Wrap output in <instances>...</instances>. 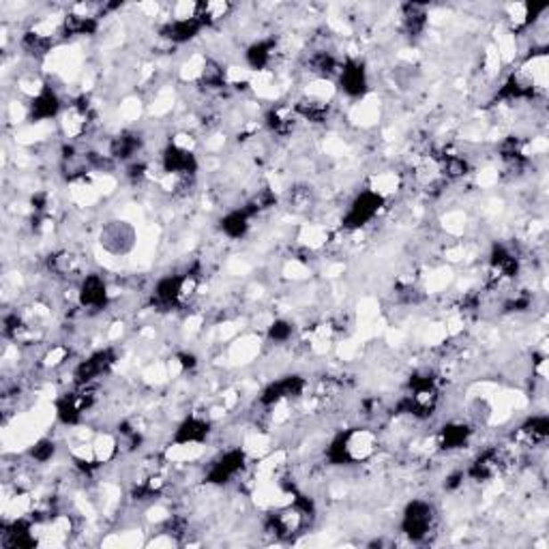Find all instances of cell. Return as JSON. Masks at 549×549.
Masks as SVG:
<instances>
[{
	"instance_id": "6da1fadb",
	"label": "cell",
	"mask_w": 549,
	"mask_h": 549,
	"mask_svg": "<svg viewBox=\"0 0 549 549\" xmlns=\"http://www.w3.org/2000/svg\"><path fill=\"white\" fill-rule=\"evenodd\" d=\"M378 436L367 427H352L341 430L331 438L324 457L331 466H355L367 462L378 451Z\"/></svg>"
},
{
	"instance_id": "7a4b0ae2",
	"label": "cell",
	"mask_w": 549,
	"mask_h": 549,
	"mask_svg": "<svg viewBox=\"0 0 549 549\" xmlns=\"http://www.w3.org/2000/svg\"><path fill=\"white\" fill-rule=\"evenodd\" d=\"M160 168L163 176H172L176 181L193 183L200 170V160L195 155V140L189 134H176L163 146L160 155Z\"/></svg>"
},
{
	"instance_id": "3957f363",
	"label": "cell",
	"mask_w": 549,
	"mask_h": 549,
	"mask_svg": "<svg viewBox=\"0 0 549 549\" xmlns=\"http://www.w3.org/2000/svg\"><path fill=\"white\" fill-rule=\"evenodd\" d=\"M438 511L430 500L414 498L401 511L399 530L412 543H427L431 535H436Z\"/></svg>"
},
{
	"instance_id": "277c9868",
	"label": "cell",
	"mask_w": 549,
	"mask_h": 549,
	"mask_svg": "<svg viewBox=\"0 0 549 549\" xmlns=\"http://www.w3.org/2000/svg\"><path fill=\"white\" fill-rule=\"evenodd\" d=\"M387 206V198L382 193H378L376 189L367 187L363 192H358L355 198L348 202L346 213L341 217V228L346 232H361L365 230L373 219L382 213V209Z\"/></svg>"
},
{
	"instance_id": "5b68a950",
	"label": "cell",
	"mask_w": 549,
	"mask_h": 549,
	"mask_svg": "<svg viewBox=\"0 0 549 549\" xmlns=\"http://www.w3.org/2000/svg\"><path fill=\"white\" fill-rule=\"evenodd\" d=\"M97 389L94 384L88 387H76L73 390H67L61 397L54 401V414L56 421L62 427H78L86 419V412L94 408L97 404Z\"/></svg>"
},
{
	"instance_id": "8992f818",
	"label": "cell",
	"mask_w": 549,
	"mask_h": 549,
	"mask_svg": "<svg viewBox=\"0 0 549 549\" xmlns=\"http://www.w3.org/2000/svg\"><path fill=\"white\" fill-rule=\"evenodd\" d=\"M247 463H250L247 448H225V451H221L217 457L209 462V468L204 470V483L213 485V488H225V485L234 483L245 472Z\"/></svg>"
},
{
	"instance_id": "52a82bcc",
	"label": "cell",
	"mask_w": 549,
	"mask_h": 549,
	"mask_svg": "<svg viewBox=\"0 0 549 549\" xmlns=\"http://www.w3.org/2000/svg\"><path fill=\"white\" fill-rule=\"evenodd\" d=\"M97 242L108 256L127 258L137 247V228L127 219H110L99 230Z\"/></svg>"
},
{
	"instance_id": "ba28073f",
	"label": "cell",
	"mask_w": 549,
	"mask_h": 549,
	"mask_svg": "<svg viewBox=\"0 0 549 549\" xmlns=\"http://www.w3.org/2000/svg\"><path fill=\"white\" fill-rule=\"evenodd\" d=\"M116 350L112 346L99 348L88 355L86 358H82L78 363L76 369H73L71 378L76 387H88V384H97L103 376H108L112 372V367L116 365Z\"/></svg>"
},
{
	"instance_id": "9c48e42d",
	"label": "cell",
	"mask_w": 549,
	"mask_h": 549,
	"mask_svg": "<svg viewBox=\"0 0 549 549\" xmlns=\"http://www.w3.org/2000/svg\"><path fill=\"white\" fill-rule=\"evenodd\" d=\"M305 390H307V380L303 376H297V373H290V376L268 382L266 387L262 389L258 404H260L262 408H277V406L282 404L300 399L305 395Z\"/></svg>"
},
{
	"instance_id": "30bf717a",
	"label": "cell",
	"mask_w": 549,
	"mask_h": 549,
	"mask_svg": "<svg viewBox=\"0 0 549 549\" xmlns=\"http://www.w3.org/2000/svg\"><path fill=\"white\" fill-rule=\"evenodd\" d=\"M335 88L341 94H346L348 99H365V94L369 93V71L365 61L356 56L343 58Z\"/></svg>"
},
{
	"instance_id": "8fae6325",
	"label": "cell",
	"mask_w": 549,
	"mask_h": 549,
	"mask_svg": "<svg viewBox=\"0 0 549 549\" xmlns=\"http://www.w3.org/2000/svg\"><path fill=\"white\" fill-rule=\"evenodd\" d=\"M62 112H65V105H62L61 93L50 82H45L44 88L26 103V119L30 123H45V120L58 119Z\"/></svg>"
},
{
	"instance_id": "7c38bea8",
	"label": "cell",
	"mask_w": 549,
	"mask_h": 549,
	"mask_svg": "<svg viewBox=\"0 0 549 549\" xmlns=\"http://www.w3.org/2000/svg\"><path fill=\"white\" fill-rule=\"evenodd\" d=\"M210 431H213V419L210 416L187 414L181 423L174 427L172 445L202 448L209 442Z\"/></svg>"
},
{
	"instance_id": "4fadbf2b",
	"label": "cell",
	"mask_w": 549,
	"mask_h": 549,
	"mask_svg": "<svg viewBox=\"0 0 549 549\" xmlns=\"http://www.w3.org/2000/svg\"><path fill=\"white\" fill-rule=\"evenodd\" d=\"M78 305L86 311H103L110 305V286L103 274L86 273L76 292Z\"/></svg>"
},
{
	"instance_id": "5bb4252c",
	"label": "cell",
	"mask_w": 549,
	"mask_h": 549,
	"mask_svg": "<svg viewBox=\"0 0 549 549\" xmlns=\"http://www.w3.org/2000/svg\"><path fill=\"white\" fill-rule=\"evenodd\" d=\"M184 283H187V273L163 274L152 288V305L160 309H172L184 303Z\"/></svg>"
},
{
	"instance_id": "9a60e30c",
	"label": "cell",
	"mask_w": 549,
	"mask_h": 549,
	"mask_svg": "<svg viewBox=\"0 0 549 549\" xmlns=\"http://www.w3.org/2000/svg\"><path fill=\"white\" fill-rule=\"evenodd\" d=\"M204 30V24L198 18H168L161 24L160 35L172 45H184L193 41Z\"/></svg>"
},
{
	"instance_id": "2e32d148",
	"label": "cell",
	"mask_w": 549,
	"mask_h": 549,
	"mask_svg": "<svg viewBox=\"0 0 549 549\" xmlns=\"http://www.w3.org/2000/svg\"><path fill=\"white\" fill-rule=\"evenodd\" d=\"M474 436V425H470L468 421H448L438 430L436 445L440 451L453 453L459 448L468 447L470 440Z\"/></svg>"
},
{
	"instance_id": "e0dca14e",
	"label": "cell",
	"mask_w": 549,
	"mask_h": 549,
	"mask_svg": "<svg viewBox=\"0 0 549 549\" xmlns=\"http://www.w3.org/2000/svg\"><path fill=\"white\" fill-rule=\"evenodd\" d=\"M279 41L274 37L266 39H258L245 47V65L253 73H264L271 69L274 58L279 54Z\"/></svg>"
},
{
	"instance_id": "ac0fdd59",
	"label": "cell",
	"mask_w": 549,
	"mask_h": 549,
	"mask_svg": "<svg viewBox=\"0 0 549 549\" xmlns=\"http://www.w3.org/2000/svg\"><path fill=\"white\" fill-rule=\"evenodd\" d=\"M253 217H256V215H253L247 206L230 209L228 213L219 219V232L228 241H242L247 234H250Z\"/></svg>"
},
{
	"instance_id": "d6986e66",
	"label": "cell",
	"mask_w": 549,
	"mask_h": 549,
	"mask_svg": "<svg viewBox=\"0 0 549 549\" xmlns=\"http://www.w3.org/2000/svg\"><path fill=\"white\" fill-rule=\"evenodd\" d=\"M142 144H144V137L134 129H125L110 140L108 155L112 157L114 161H134L137 152L142 151Z\"/></svg>"
},
{
	"instance_id": "ffe728a7",
	"label": "cell",
	"mask_w": 549,
	"mask_h": 549,
	"mask_svg": "<svg viewBox=\"0 0 549 549\" xmlns=\"http://www.w3.org/2000/svg\"><path fill=\"white\" fill-rule=\"evenodd\" d=\"M401 29L408 37H421L427 29L425 4H404L401 7Z\"/></svg>"
},
{
	"instance_id": "44dd1931",
	"label": "cell",
	"mask_w": 549,
	"mask_h": 549,
	"mask_svg": "<svg viewBox=\"0 0 549 549\" xmlns=\"http://www.w3.org/2000/svg\"><path fill=\"white\" fill-rule=\"evenodd\" d=\"M520 438H524L528 445L538 447L549 438V416L532 414L520 425Z\"/></svg>"
},
{
	"instance_id": "7402d4cb",
	"label": "cell",
	"mask_w": 549,
	"mask_h": 549,
	"mask_svg": "<svg viewBox=\"0 0 549 549\" xmlns=\"http://www.w3.org/2000/svg\"><path fill=\"white\" fill-rule=\"evenodd\" d=\"M230 3H198L195 18L204 24V29H209V26L219 24L230 13Z\"/></svg>"
},
{
	"instance_id": "603a6c76",
	"label": "cell",
	"mask_w": 549,
	"mask_h": 549,
	"mask_svg": "<svg viewBox=\"0 0 549 549\" xmlns=\"http://www.w3.org/2000/svg\"><path fill=\"white\" fill-rule=\"evenodd\" d=\"M58 451V445L56 440H52V438H39V440H35L33 445L29 447V451H26V455L30 457V462L39 463V466H44V463L52 462Z\"/></svg>"
},
{
	"instance_id": "cb8c5ba5",
	"label": "cell",
	"mask_w": 549,
	"mask_h": 549,
	"mask_svg": "<svg viewBox=\"0 0 549 549\" xmlns=\"http://www.w3.org/2000/svg\"><path fill=\"white\" fill-rule=\"evenodd\" d=\"M494 416L492 401L485 397H474L468 404V423L470 425H488Z\"/></svg>"
},
{
	"instance_id": "d4e9b609",
	"label": "cell",
	"mask_w": 549,
	"mask_h": 549,
	"mask_svg": "<svg viewBox=\"0 0 549 549\" xmlns=\"http://www.w3.org/2000/svg\"><path fill=\"white\" fill-rule=\"evenodd\" d=\"M294 337V324L286 318H274L271 324L266 326V340L274 343V346H283Z\"/></svg>"
},
{
	"instance_id": "484cf974",
	"label": "cell",
	"mask_w": 549,
	"mask_h": 549,
	"mask_svg": "<svg viewBox=\"0 0 549 549\" xmlns=\"http://www.w3.org/2000/svg\"><path fill=\"white\" fill-rule=\"evenodd\" d=\"M69 358V348H65V346H52L50 350L45 352V356H44V367H47V369H56V367H61L62 363H65Z\"/></svg>"
},
{
	"instance_id": "4316f807",
	"label": "cell",
	"mask_w": 549,
	"mask_h": 549,
	"mask_svg": "<svg viewBox=\"0 0 549 549\" xmlns=\"http://www.w3.org/2000/svg\"><path fill=\"white\" fill-rule=\"evenodd\" d=\"M174 363H176L181 372H192V369L198 367V356H195L193 352H178V355L174 356Z\"/></svg>"
}]
</instances>
